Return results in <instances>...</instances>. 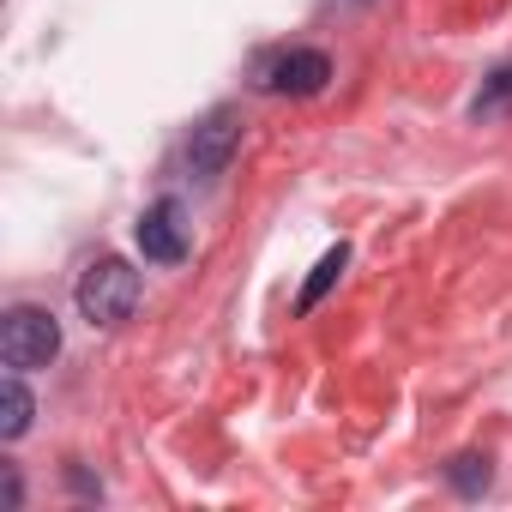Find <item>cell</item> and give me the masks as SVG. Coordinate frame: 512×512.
<instances>
[{
    "label": "cell",
    "mask_w": 512,
    "mask_h": 512,
    "mask_svg": "<svg viewBox=\"0 0 512 512\" xmlns=\"http://www.w3.org/2000/svg\"><path fill=\"white\" fill-rule=\"evenodd\" d=\"M139 272L127 266V260H97V266H85V278H79V314L91 320V326H121V320H133V308H139Z\"/></svg>",
    "instance_id": "1"
},
{
    "label": "cell",
    "mask_w": 512,
    "mask_h": 512,
    "mask_svg": "<svg viewBox=\"0 0 512 512\" xmlns=\"http://www.w3.org/2000/svg\"><path fill=\"white\" fill-rule=\"evenodd\" d=\"M61 356V326L49 308H7L0 320V362L13 374H31V368H49Z\"/></svg>",
    "instance_id": "2"
},
{
    "label": "cell",
    "mask_w": 512,
    "mask_h": 512,
    "mask_svg": "<svg viewBox=\"0 0 512 512\" xmlns=\"http://www.w3.org/2000/svg\"><path fill=\"white\" fill-rule=\"evenodd\" d=\"M139 253L151 266H181L187 260V247H193V229H187V211H181V199H157V205H145V217H139Z\"/></svg>",
    "instance_id": "3"
},
{
    "label": "cell",
    "mask_w": 512,
    "mask_h": 512,
    "mask_svg": "<svg viewBox=\"0 0 512 512\" xmlns=\"http://www.w3.org/2000/svg\"><path fill=\"white\" fill-rule=\"evenodd\" d=\"M326 79H332V61L320 49H284L260 67V85L278 97H314V91H326Z\"/></svg>",
    "instance_id": "4"
},
{
    "label": "cell",
    "mask_w": 512,
    "mask_h": 512,
    "mask_svg": "<svg viewBox=\"0 0 512 512\" xmlns=\"http://www.w3.org/2000/svg\"><path fill=\"white\" fill-rule=\"evenodd\" d=\"M235 145H241L235 109H217V115H205V121L193 127V139H187V169H193L199 181H211V175H223V163L235 157Z\"/></svg>",
    "instance_id": "5"
},
{
    "label": "cell",
    "mask_w": 512,
    "mask_h": 512,
    "mask_svg": "<svg viewBox=\"0 0 512 512\" xmlns=\"http://www.w3.org/2000/svg\"><path fill=\"white\" fill-rule=\"evenodd\" d=\"M31 392H25V380L7 368V380H0V440H19L25 428H31Z\"/></svg>",
    "instance_id": "6"
},
{
    "label": "cell",
    "mask_w": 512,
    "mask_h": 512,
    "mask_svg": "<svg viewBox=\"0 0 512 512\" xmlns=\"http://www.w3.org/2000/svg\"><path fill=\"white\" fill-rule=\"evenodd\" d=\"M470 115H476V121H494V115H512V61H506V67H494V73L482 79V91H476V103H470Z\"/></svg>",
    "instance_id": "7"
},
{
    "label": "cell",
    "mask_w": 512,
    "mask_h": 512,
    "mask_svg": "<svg viewBox=\"0 0 512 512\" xmlns=\"http://www.w3.org/2000/svg\"><path fill=\"white\" fill-rule=\"evenodd\" d=\"M344 266H350V247L338 241V247L326 253V260L314 266V278H308V290H302V302H296V308H302V314H308V308H320V302H326V290L344 278Z\"/></svg>",
    "instance_id": "8"
},
{
    "label": "cell",
    "mask_w": 512,
    "mask_h": 512,
    "mask_svg": "<svg viewBox=\"0 0 512 512\" xmlns=\"http://www.w3.org/2000/svg\"><path fill=\"white\" fill-rule=\"evenodd\" d=\"M446 482L464 494V500H476V494H488V482H494V470H488V458H476V452H464V458H452L446 464Z\"/></svg>",
    "instance_id": "9"
},
{
    "label": "cell",
    "mask_w": 512,
    "mask_h": 512,
    "mask_svg": "<svg viewBox=\"0 0 512 512\" xmlns=\"http://www.w3.org/2000/svg\"><path fill=\"white\" fill-rule=\"evenodd\" d=\"M0 500H7V506H19V500H25V488H19V470H13V464L0 470Z\"/></svg>",
    "instance_id": "10"
}]
</instances>
